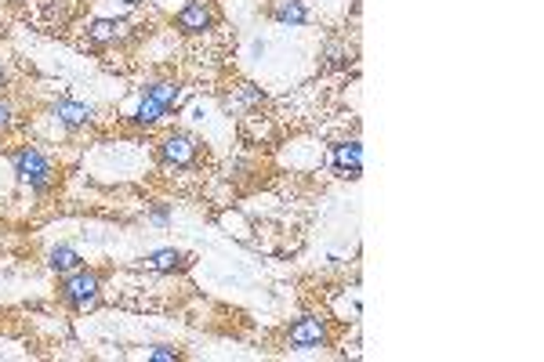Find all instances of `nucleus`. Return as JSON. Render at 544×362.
<instances>
[{"label": "nucleus", "mask_w": 544, "mask_h": 362, "mask_svg": "<svg viewBox=\"0 0 544 362\" xmlns=\"http://www.w3.org/2000/svg\"><path fill=\"white\" fill-rule=\"evenodd\" d=\"M145 94H149V98H156L167 112H170V109H178V105H181V98H185L181 83H174V80H156V83H149V87H145Z\"/></svg>", "instance_id": "f8f14e48"}, {"label": "nucleus", "mask_w": 544, "mask_h": 362, "mask_svg": "<svg viewBox=\"0 0 544 362\" xmlns=\"http://www.w3.org/2000/svg\"><path fill=\"white\" fill-rule=\"evenodd\" d=\"M214 22H218V14H214L210 0H189V4L174 14V29H178L181 36H199V33L214 29Z\"/></svg>", "instance_id": "20e7f679"}, {"label": "nucleus", "mask_w": 544, "mask_h": 362, "mask_svg": "<svg viewBox=\"0 0 544 362\" xmlns=\"http://www.w3.org/2000/svg\"><path fill=\"white\" fill-rule=\"evenodd\" d=\"M123 4H141V0H123Z\"/></svg>", "instance_id": "dca6fc26"}, {"label": "nucleus", "mask_w": 544, "mask_h": 362, "mask_svg": "<svg viewBox=\"0 0 544 362\" xmlns=\"http://www.w3.org/2000/svg\"><path fill=\"white\" fill-rule=\"evenodd\" d=\"M47 268H51V272H58V275H69V272L83 268V257H80V250H76V246L58 243V246H51V250H47Z\"/></svg>", "instance_id": "1a4fd4ad"}, {"label": "nucleus", "mask_w": 544, "mask_h": 362, "mask_svg": "<svg viewBox=\"0 0 544 362\" xmlns=\"http://www.w3.org/2000/svg\"><path fill=\"white\" fill-rule=\"evenodd\" d=\"M58 297L62 304H69L73 311H91L102 300V275L91 268H76L69 275L58 279Z\"/></svg>", "instance_id": "f257e3e1"}, {"label": "nucleus", "mask_w": 544, "mask_h": 362, "mask_svg": "<svg viewBox=\"0 0 544 362\" xmlns=\"http://www.w3.org/2000/svg\"><path fill=\"white\" fill-rule=\"evenodd\" d=\"M268 18L283 22V25H301V22H308V7L301 0H272L268 4Z\"/></svg>", "instance_id": "9d476101"}, {"label": "nucleus", "mask_w": 544, "mask_h": 362, "mask_svg": "<svg viewBox=\"0 0 544 362\" xmlns=\"http://www.w3.org/2000/svg\"><path fill=\"white\" fill-rule=\"evenodd\" d=\"M330 167H334V174L337 177H359L363 174V145L352 138V141H341V145H334V156H330Z\"/></svg>", "instance_id": "423d86ee"}, {"label": "nucleus", "mask_w": 544, "mask_h": 362, "mask_svg": "<svg viewBox=\"0 0 544 362\" xmlns=\"http://www.w3.org/2000/svg\"><path fill=\"white\" fill-rule=\"evenodd\" d=\"M54 116H58L65 127H83V123H91L94 109H91V105H83V101H69V98H62V101H54Z\"/></svg>", "instance_id": "9b49d317"}, {"label": "nucleus", "mask_w": 544, "mask_h": 362, "mask_svg": "<svg viewBox=\"0 0 544 362\" xmlns=\"http://www.w3.org/2000/svg\"><path fill=\"white\" fill-rule=\"evenodd\" d=\"M0 83H4V65H0Z\"/></svg>", "instance_id": "f3484780"}, {"label": "nucleus", "mask_w": 544, "mask_h": 362, "mask_svg": "<svg viewBox=\"0 0 544 362\" xmlns=\"http://www.w3.org/2000/svg\"><path fill=\"white\" fill-rule=\"evenodd\" d=\"M287 344H290L294 351L323 348V344H326V326H323V319H316V315L297 319V322L290 326V333H287Z\"/></svg>", "instance_id": "39448f33"}, {"label": "nucleus", "mask_w": 544, "mask_h": 362, "mask_svg": "<svg viewBox=\"0 0 544 362\" xmlns=\"http://www.w3.org/2000/svg\"><path fill=\"white\" fill-rule=\"evenodd\" d=\"M160 116H167V109H163V105H160L156 98H149V94H145V98L138 101V109H134V123H141V127L156 123Z\"/></svg>", "instance_id": "ddd939ff"}, {"label": "nucleus", "mask_w": 544, "mask_h": 362, "mask_svg": "<svg viewBox=\"0 0 544 362\" xmlns=\"http://www.w3.org/2000/svg\"><path fill=\"white\" fill-rule=\"evenodd\" d=\"M7 123H11V109H7V105H0V130H4Z\"/></svg>", "instance_id": "2eb2a0df"}, {"label": "nucleus", "mask_w": 544, "mask_h": 362, "mask_svg": "<svg viewBox=\"0 0 544 362\" xmlns=\"http://www.w3.org/2000/svg\"><path fill=\"white\" fill-rule=\"evenodd\" d=\"M192 253H185V250H152L149 257H141V264L149 268V272H163V275H174V272H185V268H192Z\"/></svg>", "instance_id": "0eeeda50"}, {"label": "nucleus", "mask_w": 544, "mask_h": 362, "mask_svg": "<svg viewBox=\"0 0 544 362\" xmlns=\"http://www.w3.org/2000/svg\"><path fill=\"white\" fill-rule=\"evenodd\" d=\"M149 358H152V362H178V358H181V351H178V348H170V344H156V348L149 351Z\"/></svg>", "instance_id": "4468645a"}, {"label": "nucleus", "mask_w": 544, "mask_h": 362, "mask_svg": "<svg viewBox=\"0 0 544 362\" xmlns=\"http://www.w3.org/2000/svg\"><path fill=\"white\" fill-rule=\"evenodd\" d=\"M11 167H15L18 181H22V185H29L33 192H44V188L51 185V177H54L51 159H47L40 148H33V145H25V148L11 152Z\"/></svg>", "instance_id": "f03ea898"}, {"label": "nucleus", "mask_w": 544, "mask_h": 362, "mask_svg": "<svg viewBox=\"0 0 544 362\" xmlns=\"http://www.w3.org/2000/svg\"><path fill=\"white\" fill-rule=\"evenodd\" d=\"M199 152H203V145L192 134H185V130H174V134H167L160 141V159L167 167H196Z\"/></svg>", "instance_id": "7ed1b4c3"}, {"label": "nucleus", "mask_w": 544, "mask_h": 362, "mask_svg": "<svg viewBox=\"0 0 544 362\" xmlns=\"http://www.w3.org/2000/svg\"><path fill=\"white\" fill-rule=\"evenodd\" d=\"M123 36H127V25L116 22V18H98V22L87 25V43H91V47H112V43H120Z\"/></svg>", "instance_id": "6e6552de"}]
</instances>
